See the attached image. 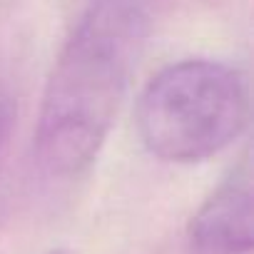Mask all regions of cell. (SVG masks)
<instances>
[{
    "mask_svg": "<svg viewBox=\"0 0 254 254\" xmlns=\"http://www.w3.org/2000/svg\"><path fill=\"white\" fill-rule=\"evenodd\" d=\"M150 15L145 0H90L48 77L35 152L58 177L85 172L100 155L130 77Z\"/></svg>",
    "mask_w": 254,
    "mask_h": 254,
    "instance_id": "cell-1",
    "label": "cell"
},
{
    "mask_svg": "<svg viewBox=\"0 0 254 254\" xmlns=\"http://www.w3.org/2000/svg\"><path fill=\"white\" fill-rule=\"evenodd\" d=\"M50 254H67V252H63V249H55V252H50Z\"/></svg>",
    "mask_w": 254,
    "mask_h": 254,
    "instance_id": "cell-5",
    "label": "cell"
},
{
    "mask_svg": "<svg viewBox=\"0 0 254 254\" xmlns=\"http://www.w3.org/2000/svg\"><path fill=\"white\" fill-rule=\"evenodd\" d=\"M10 125H13V105H10V100L5 95H0V150H3V145H5Z\"/></svg>",
    "mask_w": 254,
    "mask_h": 254,
    "instance_id": "cell-4",
    "label": "cell"
},
{
    "mask_svg": "<svg viewBox=\"0 0 254 254\" xmlns=\"http://www.w3.org/2000/svg\"><path fill=\"white\" fill-rule=\"evenodd\" d=\"M190 242L199 254H249L254 244L252 165L244 155L190 222Z\"/></svg>",
    "mask_w": 254,
    "mask_h": 254,
    "instance_id": "cell-3",
    "label": "cell"
},
{
    "mask_svg": "<svg viewBox=\"0 0 254 254\" xmlns=\"http://www.w3.org/2000/svg\"><path fill=\"white\" fill-rule=\"evenodd\" d=\"M249 122L247 77L219 60L162 67L137 102L142 145L165 162L192 165L227 150Z\"/></svg>",
    "mask_w": 254,
    "mask_h": 254,
    "instance_id": "cell-2",
    "label": "cell"
}]
</instances>
